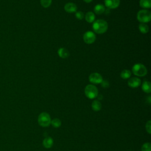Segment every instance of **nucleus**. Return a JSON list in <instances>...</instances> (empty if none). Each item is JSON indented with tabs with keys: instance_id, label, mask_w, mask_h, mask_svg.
<instances>
[{
	"instance_id": "f03ea898",
	"label": "nucleus",
	"mask_w": 151,
	"mask_h": 151,
	"mask_svg": "<svg viewBox=\"0 0 151 151\" xmlns=\"http://www.w3.org/2000/svg\"><path fill=\"white\" fill-rule=\"evenodd\" d=\"M137 18L142 23H147L151 19V13L147 9L140 10L137 12Z\"/></svg>"
},
{
	"instance_id": "5701e85b",
	"label": "nucleus",
	"mask_w": 151,
	"mask_h": 151,
	"mask_svg": "<svg viewBox=\"0 0 151 151\" xmlns=\"http://www.w3.org/2000/svg\"><path fill=\"white\" fill-rule=\"evenodd\" d=\"M145 127H146V130L147 131V132L149 133V134H150L151 133V121L150 120H149L146 125H145Z\"/></svg>"
},
{
	"instance_id": "2eb2a0df",
	"label": "nucleus",
	"mask_w": 151,
	"mask_h": 151,
	"mask_svg": "<svg viewBox=\"0 0 151 151\" xmlns=\"http://www.w3.org/2000/svg\"><path fill=\"white\" fill-rule=\"evenodd\" d=\"M85 19L86 21L88 23H91L93 22L94 19H95V15L94 14L93 12L89 11L87 12L85 15Z\"/></svg>"
},
{
	"instance_id": "4be33fe9",
	"label": "nucleus",
	"mask_w": 151,
	"mask_h": 151,
	"mask_svg": "<svg viewBox=\"0 0 151 151\" xmlns=\"http://www.w3.org/2000/svg\"><path fill=\"white\" fill-rule=\"evenodd\" d=\"M150 143H145L142 146V151H151Z\"/></svg>"
},
{
	"instance_id": "f8f14e48",
	"label": "nucleus",
	"mask_w": 151,
	"mask_h": 151,
	"mask_svg": "<svg viewBox=\"0 0 151 151\" xmlns=\"http://www.w3.org/2000/svg\"><path fill=\"white\" fill-rule=\"evenodd\" d=\"M43 145L45 148H51L53 145V139L51 137H47L43 140Z\"/></svg>"
},
{
	"instance_id": "a211bd4d",
	"label": "nucleus",
	"mask_w": 151,
	"mask_h": 151,
	"mask_svg": "<svg viewBox=\"0 0 151 151\" xmlns=\"http://www.w3.org/2000/svg\"><path fill=\"white\" fill-rule=\"evenodd\" d=\"M139 31L143 34H146L149 31V27L145 23L140 24L139 25Z\"/></svg>"
},
{
	"instance_id": "dca6fc26",
	"label": "nucleus",
	"mask_w": 151,
	"mask_h": 151,
	"mask_svg": "<svg viewBox=\"0 0 151 151\" xmlns=\"http://www.w3.org/2000/svg\"><path fill=\"white\" fill-rule=\"evenodd\" d=\"M91 107L94 111H99L101 109V104L99 100H94L92 103Z\"/></svg>"
},
{
	"instance_id": "f257e3e1",
	"label": "nucleus",
	"mask_w": 151,
	"mask_h": 151,
	"mask_svg": "<svg viewBox=\"0 0 151 151\" xmlns=\"http://www.w3.org/2000/svg\"><path fill=\"white\" fill-rule=\"evenodd\" d=\"M108 28L107 22L103 19H97L93 22V29L97 34H103Z\"/></svg>"
},
{
	"instance_id": "39448f33",
	"label": "nucleus",
	"mask_w": 151,
	"mask_h": 151,
	"mask_svg": "<svg viewBox=\"0 0 151 151\" xmlns=\"http://www.w3.org/2000/svg\"><path fill=\"white\" fill-rule=\"evenodd\" d=\"M51 117L48 113L42 112L38 117V124L42 127H47L51 124Z\"/></svg>"
},
{
	"instance_id": "6ab92c4d",
	"label": "nucleus",
	"mask_w": 151,
	"mask_h": 151,
	"mask_svg": "<svg viewBox=\"0 0 151 151\" xmlns=\"http://www.w3.org/2000/svg\"><path fill=\"white\" fill-rule=\"evenodd\" d=\"M131 71L129 70H124L120 73V77L123 79H128L131 76Z\"/></svg>"
},
{
	"instance_id": "f3484780",
	"label": "nucleus",
	"mask_w": 151,
	"mask_h": 151,
	"mask_svg": "<svg viewBox=\"0 0 151 151\" xmlns=\"http://www.w3.org/2000/svg\"><path fill=\"white\" fill-rule=\"evenodd\" d=\"M139 4L143 8H150L151 7V0H140Z\"/></svg>"
},
{
	"instance_id": "9d476101",
	"label": "nucleus",
	"mask_w": 151,
	"mask_h": 151,
	"mask_svg": "<svg viewBox=\"0 0 151 151\" xmlns=\"http://www.w3.org/2000/svg\"><path fill=\"white\" fill-rule=\"evenodd\" d=\"M64 10L68 13H73L76 12L77 9V5L73 2H68L64 5Z\"/></svg>"
},
{
	"instance_id": "ddd939ff",
	"label": "nucleus",
	"mask_w": 151,
	"mask_h": 151,
	"mask_svg": "<svg viewBox=\"0 0 151 151\" xmlns=\"http://www.w3.org/2000/svg\"><path fill=\"white\" fill-rule=\"evenodd\" d=\"M142 88L143 91L146 93H150L151 92V84L148 81H145L142 85Z\"/></svg>"
},
{
	"instance_id": "aec40b11",
	"label": "nucleus",
	"mask_w": 151,
	"mask_h": 151,
	"mask_svg": "<svg viewBox=\"0 0 151 151\" xmlns=\"http://www.w3.org/2000/svg\"><path fill=\"white\" fill-rule=\"evenodd\" d=\"M51 124L55 128L59 127L61 124V122L59 119L55 118L51 121Z\"/></svg>"
},
{
	"instance_id": "7ed1b4c3",
	"label": "nucleus",
	"mask_w": 151,
	"mask_h": 151,
	"mask_svg": "<svg viewBox=\"0 0 151 151\" xmlns=\"http://www.w3.org/2000/svg\"><path fill=\"white\" fill-rule=\"evenodd\" d=\"M133 73L139 77H143L147 74V70L146 67L140 63L135 64L132 67Z\"/></svg>"
},
{
	"instance_id": "0eeeda50",
	"label": "nucleus",
	"mask_w": 151,
	"mask_h": 151,
	"mask_svg": "<svg viewBox=\"0 0 151 151\" xmlns=\"http://www.w3.org/2000/svg\"><path fill=\"white\" fill-rule=\"evenodd\" d=\"M89 81L93 84H100L102 82L103 77L98 73H91L88 77Z\"/></svg>"
},
{
	"instance_id": "6e6552de",
	"label": "nucleus",
	"mask_w": 151,
	"mask_h": 151,
	"mask_svg": "<svg viewBox=\"0 0 151 151\" xmlns=\"http://www.w3.org/2000/svg\"><path fill=\"white\" fill-rule=\"evenodd\" d=\"M104 4L109 9H115L119 6L120 0H104Z\"/></svg>"
},
{
	"instance_id": "20e7f679",
	"label": "nucleus",
	"mask_w": 151,
	"mask_h": 151,
	"mask_svg": "<svg viewBox=\"0 0 151 151\" xmlns=\"http://www.w3.org/2000/svg\"><path fill=\"white\" fill-rule=\"evenodd\" d=\"M84 93L86 97L90 99H93L98 96V90L93 84L87 85L84 89Z\"/></svg>"
},
{
	"instance_id": "b1692460",
	"label": "nucleus",
	"mask_w": 151,
	"mask_h": 151,
	"mask_svg": "<svg viewBox=\"0 0 151 151\" xmlns=\"http://www.w3.org/2000/svg\"><path fill=\"white\" fill-rule=\"evenodd\" d=\"M75 16L78 19H82L84 17V15L81 11L76 12L75 14Z\"/></svg>"
},
{
	"instance_id": "423d86ee",
	"label": "nucleus",
	"mask_w": 151,
	"mask_h": 151,
	"mask_svg": "<svg viewBox=\"0 0 151 151\" xmlns=\"http://www.w3.org/2000/svg\"><path fill=\"white\" fill-rule=\"evenodd\" d=\"M83 40L86 44H92L96 40V35L92 31H87L83 35Z\"/></svg>"
},
{
	"instance_id": "9b49d317",
	"label": "nucleus",
	"mask_w": 151,
	"mask_h": 151,
	"mask_svg": "<svg viewBox=\"0 0 151 151\" xmlns=\"http://www.w3.org/2000/svg\"><path fill=\"white\" fill-rule=\"evenodd\" d=\"M57 53L60 57L62 58H66L69 56V52L65 48H60L58 49Z\"/></svg>"
},
{
	"instance_id": "1a4fd4ad",
	"label": "nucleus",
	"mask_w": 151,
	"mask_h": 151,
	"mask_svg": "<svg viewBox=\"0 0 151 151\" xmlns=\"http://www.w3.org/2000/svg\"><path fill=\"white\" fill-rule=\"evenodd\" d=\"M127 84L132 88H136L141 84V80L137 77H132L129 80Z\"/></svg>"
},
{
	"instance_id": "393cba45",
	"label": "nucleus",
	"mask_w": 151,
	"mask_h": 151,
	"mask_svg": "<svg viewBox=\"0 0 151 151\" xmlns=\"http://www.w3.org/2000/svg\"><path fill=\"white\" fill-rule=\"evenodd\" d=\"M101 86L103 87H104V88H107L109 86V82L107 81H106V80H103L102 82L101 83Z\"/></svg>"
},
{
	"instance_id": "a878e982",
	"label": "nucleus",
	"mask_w": 151,
	"mask_h": 151,
	"mask_svg": "<svg viewBox=\"0 0 151 151\" xmlns=\"http://www.w3.org/2000/svg\"><path fill=\"white\" fill-rule=\"evenodd\" d=\"M85 2H86V3H90V2H91L93 0H83Z\"/></svg>"
},
{
	"instance_id": "412c9836",
	"label": "nucleus",
	"mask_w": 151,
	"mask_h": 151,
	"mask_svg": "<svg viewBox=\"0 0 151 151\" xmlns=\"http://www.w3.org/2000/svg\"><path fill=\"white\" fill-rule=\"evenodd\" d=\"M52 0H40L41 5L44 8H48L49 7L51 4Z\"/></svg>"
},
{
	"instance_id": "4468645a",
	"label": "nucleus",
	"mask_w": 151,
	"mask_h": 151,
	"mask_svg": "<svg viewBox=\"0 0 151 151\" xmlns=\"http://www.w3.org/2000/svg\"><path fill=\"white\" fill-rule=\"evenodd\" d=\"M94 12L97 15H100L104 12L105 7L102 4H97L94 8Z\"/></svg>"
}]
</instances>
